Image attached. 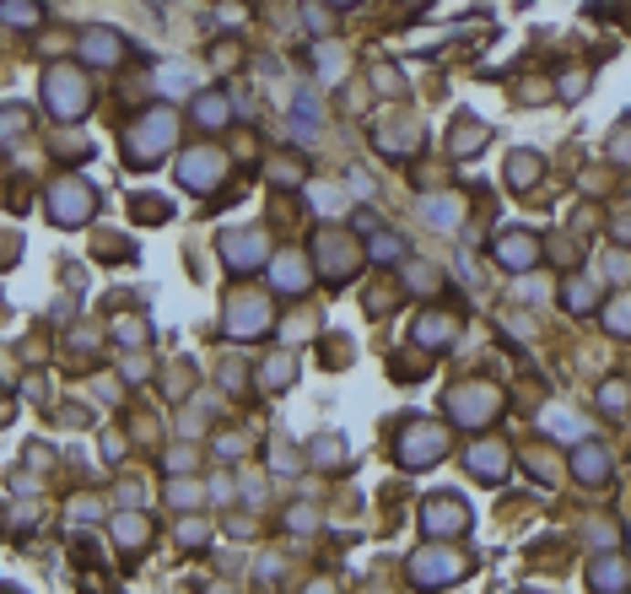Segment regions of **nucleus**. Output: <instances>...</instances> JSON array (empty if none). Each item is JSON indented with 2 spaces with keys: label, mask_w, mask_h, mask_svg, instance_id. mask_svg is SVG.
I'll use <instances>...</instances> for the list:
<instances>
[{
  "label": "nucleus",
  "mask_w": 631,
  "mask_h": 594,
  "mask_svg": "<svg viewBox=\"0 0 631 594\" xmlns=\"http://www.w3.org/2000/svg\"><path fill=\"white\" fill-rule=\"evenodd\" d=\"M173 135H178V119H173L168 109H152V114H141L130 124L124 152H130V163H152V157H163L173 146Z\"/></svg>",
  "instance_id": "nucleus-1"
},
{
  "label": "nucleus",
  "mask_w": 631,
  "mask_h": 594,
  "mask_svg": "<svg viewBox=\"0 0 631 594\" xmlns=\"http://www.w3.org/2000/svg\"><path fill=\"white\" fill-rule=\"evenodd\" d=\"M44 98H49V109H55L59 119H81V114H87V103H92V87H87V76H81V70L55 65V70L44 76Z\"/></svg>",
  "instance_id": "nucleus-2"
},
{
  "label": "nucleus",
  "mask_w": 631,
  "mask_h": 594,
  "mask_svg": "<svg viewBox=\"0 0 631 594\" xmlns=\"http://www.w3.org/2000/svg\"><path fill=\"white\" fill-rule=\"evenodd\" d=\"M92 206H98V195H92L87 178H55L49 211H55L59 228H87V222H92Z\"/></svg>",
  "instance_id": "nucleus-3"
},
{
  "label": "nucleus",
  "mask_w": 631,
  "mask_h": 594,
  "mask_svg": "<svg viewBox=\"0 0 631 594\" xmlns=\"http://www.w3.org/2000/svg\"><path fill=\"white\" fill-rule=\"evenodd\" d=\"M222 178H227V157H222L216 146H195V152H184V163H178V184H184V189L211 195V189H222Z\"/></svg>",
  "instance_id": "nucleus-4"
},
{
  "label": "nucleus",
  "mask_w": 631,
  "mask_h": 594,
  "mask_svg": "<svg viewBox=\"0 0 631 594\" xmlns=\"http://www.w3.org/2000/svg\"><path fill=\"white\" fill-rule=\"evenodd\" d=\"M497 406H502V395H497V389H486V384H464V389L448 395V411H454L459 427H486V421L497 416Z\"/></svg>",
  "instance_id": "nucleus-5"
},
{
  "label": "nucleus",
  "mask_w": 631,
  "mask_h": 594,
  "mask_svg": "<svg viewBox=\"0 0 631 594\" xmlns=\"http://www.w3.org/2000/svg\"><path fill=\"white\" fill-rule=\"evenodd\" d=\"M443 449H448V432L437 421H415L400 438V465H432V460H443Z\"/></svg>",
  "instance_id": "nucleus-6"
},
{
  "label": "nucleus",
  "mask_w": 631,
  "mask_h": 594,
  "mask_svg": "<svg viewBox=\"0 0 631 594\" xmlns=\"http://www.w3.org/2000/svg\"><path fill=\"white\" fill-rule=\"evenodd\" d=\"M313 254H319V270H324V281H330V287H341L345 276L356 270V243H351L345 233H319Z\"/></svg>",
  "instance_id": "nucleus-7"
},
{
  "label": "nucleus",
  "mask_w": 631,
  "mask_h": 594,
  "mask_svg": "<svg viewBox=\"0 0 631 594\" xmlns=\"http://www.w3.org/2000/svg\"><path fill=\"white\" fill-rule=\"evenodd\" d=\"M464 573V562L454 551H443V546H432V551H415L410 557V578L421 584V589H437V584H454Z\"/></svg>",
  "instance_id": "nucleus-8"
},
{
  "label": "nucleus",
  "mask_w": 631,
  "mask_h": 594,
  "mask_svg": "<svg viewBox=\"0 0 631 594\" xmlns=\"http://www.w3.org/2000/svg\"><path fill=\"white\" fill-rule=\"evenodd\" d=\"M421 530L426 535H464L469 530V508H464V497H426V508H421Z\"/></svg>",
  "instance_id": "nucleus-9"
},
{
  "label": "nucleus",
  "mask_w": 631,
  "mask_h": 594,
  "mask_svg": "<svg viewBox=\"0 0 631 594\" xmlns=\"http://www.w3.org/2000/svg\"><path fill=\"white\" fill-rule=\"evenodd\" d=\"M222 254H227V270H259L265 254H270V243H265L259 228H248V233H227L222 238Z\"/></svg>",
  "instance_id": "nucleus-10"
},
{
  "label": "nucleus",
  "mask_w": 631,
  "mask_h": 594,
  "mask_svg": "<svg viewBox=\"0 0 631 594\" xmlns=\"http://www.w3.org/2000/svg\"><path fill=\"white\" fill-rule=\"evenodd\" d=\"M545 254V243L534 233H502L497 238V265L502 270H513V276H523V270H534V260Z\"/></svg>",
  "instance_id": "nucleus-11"
},
{
  "label": "nucleus",
  "mask_w": 631,
  "mask_h": 594,
  "mask_svg": "<svg viewBox=\"0 0 631 594\" xmlns=\"http://www.w3.org/2000/svg\"><path fill=\"white\" fill-rule=\"evenodd\" d=\"M410 341H421V346L443 352L448 341H459V319H454V313H443V308H426V313H415V324H410Z\"/></svg>",
  "instance_id": "nucleus-12"
},
{
  "label": "nucleus",
  "mask_w": 631,
  "mask_h": 594,
  "mask_svg": "<svg viewBox=\"0 0 631 594\" xmlns=\"http://www.w3.org/2000/svg\"><path fill=\"white\" fill-rule=\"evenodd\" d=\"M265 324H270L265 297H232V308H227V335H259Z\"/></svg>",
  "instance_id": "nucleus-13"
},
{
  "label": "nucleus",
  "mask_w": 631,
  "mask_h": 594,
  "mask_svg": "<svg viewBox=\"0 0 631 594\" xmlns=\"http://www.w3.org/2000/svg\"><path fill=\"white\" fill-rule=\"evenodd\" d=\"M469 475H475V481H486V486H497V481L508 475V449H502L497 438L475 443V449H469Z\"/></svg>",
  "instance_id": "nucleus-14"
},
{
  "label": "nucleus",
  "mask_w": 631,
  "mask_h": 594,
  "mask_svg": "<svg viewBox=\"0 0 631 594\" xmlns=\"http://www.w3.org/2000/svg\"><path fill=\"white\" fill-rule=\"evenodd\" d=\"M588 584H594V589H631V562L615 557V551L594 557V562H588Z\"/></svg>",
  "instance_id": "nucleus-15"
},
{
  "label": "nucleus",
  "mask_w": 631,
  "mask_h": 594,
  "mask_svg": "<svg viewBox=\"0 0 631 594\" xmlns=\"http://www.w3.org/2000/svg\"><path fill=\"white\" fill-rule=\"evenodd\" d=\"M81 55L98 59V65H119L124 59V38H119L114 27H87L81 33Z\"/></svg>",
  "instance_id": "nucleus-16"
},
{
  "label": "nucleus",
  "mask_w": 631,
  "mask_h": 594,
  "mask_svg": "<svg viewBox=\"0 0 631 594\" xmlns=\"http://www.w3.org/2000/svg\"><path fill=\"white\" fill-rule=\"evenodd\" d=\"M573 471H577V481H588V486H605V481H610V454H605L599 443H577Z\"/></svg>",
  "instance_id": "nucleus-17"
},
{
  "label": "nucleus",
  "mask_w": 631,
  "mask_h": 594,
  "mask_svg": "<svg viewBox=\"0 0 631 594\" xmlns=\"http://www.w3.org/2000/svg\"><path fill=\"white\" fill-rule=\"evenodd\" d=\"M421 217H426V228H437V233H448V228H459L464 206L454 200V195H426L421 200Z\"/></svg>",
  "instance_id": "nucleus-18"
},
{
  "label": "nucleus",
  "mask_w": 631,
  "mask_h": 594,
  "mask_svg": "<svg viewBox=\"0 0 631 594\" xmlns=\"http://www.w3.org/2000/svg\"><path fill=\"white\" fill-rule=\"evenodd\" d=\"M486 141H491V130H486L475 114H459V119H454V157H475Z\"/></svg>",
  "instance_id": "nucleus-19"
},
{
  "label": "nucleus",
  "mask_w": 631,
  "mask_h": 594,
  "mask_svg": "<svg viewBox=\"0 0 631 594\" xmlns=\"http://www.w3.org/2000/svg\"><path fill=\"white\" fill-rule=\"evenodd\" d=\"M534 178H540V152H513V157H508V184H513V189H529Z\"/></svg>",
  "instance_id": "nucleus-20"
},
{
  "label": "nucleus",
  "mask_w": 631,
  "mask_h": 594,
  "mask_svg": "<svg viewBox=\"0 0 631 594\" xmlns=\"http://www.w3.org/2000/svg\"><path fill=\"white\" fill-rule=\"evenodd\" d=\"M291 135H297V141H313V135H319V103H313L308 92L297 98V114H291Z\"/></svg>",
  "instance_id": "nucleus-21"
},
{
  "label": "nucleus",
  "mask_w": 631,
  "mask_h": 594,
  "mask_svg": "<svg viewBox=\"0 0 631 594\" xmlns=\"http://www.w3.org/2000/svg\"><path fill=\"white\" fill-rule=\"evenodd\" d=\"M276 287H287L291 297L308 287V265L297 260V254H287V260H276Z\"/></svg>",
  "instance_id": "nucleus-22"
},
{
  "label": "nucleus",
  "mask_w": 631,
  "mask_h": 594,
  "mask_svg": "<svg viewBox=\"0 0 631 594\" xmlns=\"http://www.w3.org/2000/svg\"><path fill=\"white\" fill-rule=\"evenodd\" d=\"M195 114L205 119V130H222V124H227V98H222V92H200V98H195Z\"/></svg>",
  "instance_id": "nucleus-23"
},
{
  "label": "nucleus",
  "mask_w": 631,
  "mask_h": 594,
  "mask_svg": "<svg viewBox=\"0 0 631 594\" xmlns=\"http://www.w3.org/2000/svg\"><path fill=\"white\" fill-rule=\"evenodd\" d=\"M168 217H173V206L163 200V195H135V222H146V228L157 222V228H163Z\"/></svg>",
  "instance_id": "nucleus-24"
},
{
  "label": "nucleus",
  "mask_w": 631,
  "mask_h": 594,
  "mask_svg": "<svg viewBox=\"0 0 631 594\" xmlns=\"http://www.w3.org/2000/svg\"><path fill=\"white\" fill-rule=\"evenodd\" d=\"M545 432H551V438H562V443H577L583 421H577L573 411H545Z\"/></svg>",
  "instance_id": "nucleus-25"
},
{
  "label": "nucleus",
  "mask_w": 631,
  "mask_h": 594,
  "mask_svg": "<svg viewBox=\"0 0 631 594\" xmlns=\"http://www.w3.org/2000/svg\"><path fill=\"white\" fill-rule=\"evenodd\" d=\"M562 302H567V308H577V313H583V308H594V281L567 276V281H562Z\"/></svg>",
  "instance_id": "nucleus-26"
},
{
  "label": "nucleus",
  "mask_w": 631,
  "mask_h": 594,
  "mask_svg": "<svg viewBox=\"0 0 631 594\" xmlns=\"http://www.w3.org/2000/svg\"><path fill=\"white\" fill-rule=\"evenodd\" d=\"M0 16H5V22H16V27H33L44 11H38V0H0Z\"/></svg>",
  "instance_id": "nucleus-27"
},
{
  "label": "nucleus",
  "mask_w": 631,
  "mask_h": 594,
  "mask_svg": "<svg viewBox=\"0 0 631 594\" xmlns=\"http://www.w3.org/2000/svg\"><path fill=\"white\" fill-rule=\"evenodd\" d=\"M157 81H163V92H168V98H178V92H189V81H195V70L173 59V65H163V70H157Z\"/></svg>",
  "instance_id": "nucleus-28"
},
{
  "label": "nucleus",
  "mask_w": 631,
  "mask_h": 594,
  "mask_svg": "<svg viewBox=\"0 0 631 594\" xmlns=\"http://www.w3.org/2000/svg\"><path fill=\"white\" fill-rule=\"evenodd\" d=\"M605 324H610V335H631V292L605 308Z\"/></svg>",
  "instance_id": "nucleus-29"
},
{
  "label": "nucleus",
  "mask_w": 631,
  "mask_h": 594,
  "mask_svg": "<svg viewBox=\"0 0 631 594\" xmlns=\"http://www.w3.org/2000/svg\"><path fill=\"white\" fill-rule=\"evenodd\" d=\"M599 406H605V411H626L631 406V384L626 378H610V384L599 389Z\"/></svg>",
  "instance_id": "nucleus-30"
},
{
  "label": "nucleus",
  "mask_w": 631,
  "mask_h": 594,
  "mask_svg": "<svg viewBox=\"0 0 631 594\" xmlns=\"http://www.w3.org/2000/svg\"><path fill=\"white\" fill-rule=\"evenodd\" d=\"M400 254H405V243L394 233H373V260H378V265H394Z\"/></svg>",
  "instance_id": "nucleus-31"
},
{
  "label": "nucleus",
  "mask_w": 631,
  "mask_h": 594,
  "mask_svg": "<svg viewBox=\"0 0 631 594\" xmlns=\"http://www.w3.org/2000/svg\"><path fill=\"white\" fill-rule=\"evenodd\" d=\"M27 124H33V114H27V109H16V103H11V109H0V141H11V135H22Z\"/></svg>",
  "instance_id": "nucleus-32"
},
{
  "label": "nucleus",
  "mask_w": 631,
  "mask_h": 594,
  "mask_svg": "<svg viewBox=\"0 0 631 594\" xmlns=\"http://www.w3.org/2000/svg\"><path fill=\"white\" fill-rule=\"evenodd\" d=\"M291 384V356H270L265 362V389H287Z\"/></svg>",
  "instance_id": "nucleus-33"
},
{
  "label": "nucleus",
  "mask_w": 631,
  "mask_h": 594,
  "mask_svg": "<svg viewBox=\"0 0 631 594\" xmlns=\"http://www.w3.org/2000/svg\"><path fill=\"white\" fill-rule=\"evenodd\" d=\"M114 335L124 341V346H141V341H146V324H141V319H119Z\"/></svg>",
  "instance_id": "nucleus-34"
},
{
  "label": "nucleus",
  "mask_w": 631,
  "mask_h": 594,
  "mask_svg": "<svg viewBox=\"0 0 631 594\" xmlns=\"http://www.w3.org/2000/svg\"><path fill=\"white\" fill-rule=\"evenodd\" d=\"M114 535L124 546H135V540H146V519H114Z\"/></svg>",
  "instance_id": "nucleus-35"
},
{
  "label": "nucleus",
  "mask_w": 631,
  "mask_h": 594,
  "mask_svg": "<svg viewBox=\"0 0 631 594\" xmlns=\"http://www.w3.org/2000/svg\"><path fill=\"white\" fill-rule=\"evenodd\" d=\"M373 81H378V92H384V98H400V76H394L389 65H378V70H373Z\"/></svg>",
  "instance_id": "nucleus-36"
},
{
  "label": "nucleus",
  "mask_w": 631,
  "mask_h": 594,
  "mask_svg": "<svg viewBox=\"0 0 631 594\" xmlns=\"http://www.w3.org/2000/svg\"><path fill=\"white\" fill-rule=\"evenodd\" d=\"M610 157H615V163H631V130H621V135L610 141Z\"/></svg>",
  "instance_id": "nucleus-37"
},
{
  "label": "nucleus",
  "mask_w": 631,
  "mask_h": 594,
  "mask_svg": "<svg viewBox=\"0 0 631 594\" xmlns=\"http://www.w3.org/2000/svg\"><path fill=\"white\" fill-rule=\"evenodd\" d=\"M308 27H313V33H330V11H324V5H308Z\"/></svg>",
  "instance_id": "nucleus-38"
},
{
  "label": "nucleus",
  "mask_w": 631,
  "mask_h": 594,
  "mask_svg": "<svg viewBox=\"0 0 631 594\" xmlns=\"http://www.w3.org/2000/svg\"><path fill=\"white\" fill-rule=\"evenodd\" d=\"M313 454H319V460H341L345 449H341V443H330V438H319V443H313Z\"/></svg>",
  "instance_id": "nucleus-39"
},
{
  "label": "nucleus",
  "mask_w": 631,
  "mask_h": 594,
  "mask_svg": "<svg viewBox=\"0 0 631 594\" xmlns=\"http://www.w3.org/2000/svg\"><path fill=\"white\" fill-rule=\"evenodd\" d=\"M583 92V76H562V98H577Z\"/></svg>",
  "instance_id": "nucleus-40"
},
{
  "label": "nucleus",
  "mask_w": 631,
  "mask_h": 594,
  "mask_svg": "<svg viewBox=\"0 0 631 594\" xmlns=\"http://www.w3.org/2000/svg\"><path fill=\"white\" fill-rule=\"evenodd\" d=\"M615 238H631V217H615Z\"/></svg>",
  "instance_id": "nucleus-41"
},
{
  "label": "nucleus",
  "mask_w": 631,
  "mask_h": 594,
  "mask_svg": "<svg viewBox=\"0 0 631 594\" xmlns=\"http://www.w3.org/2000/svg\"><path fill=\"white\" fill-rule=\"evenodd\" d=\"M5 416H11V400H0V421H5Z\"/></svg>",
  "instance_id": "nucleus-42"
},
{
  "label": "nucleus",
  "mask_w": 631,
  "mask_h": 594,
  "mask_svg": "<svg viewBox=\"0 0 631 594\" xmlns=\"http://www.w3.org/2000/svg\"><path fill=\"white\" fill-rule=\"evenodd\" d=\"M335 5H351V0H335Z\"/></svg>",
  "instance_id": "nucleus-43"
}]
</instances>
